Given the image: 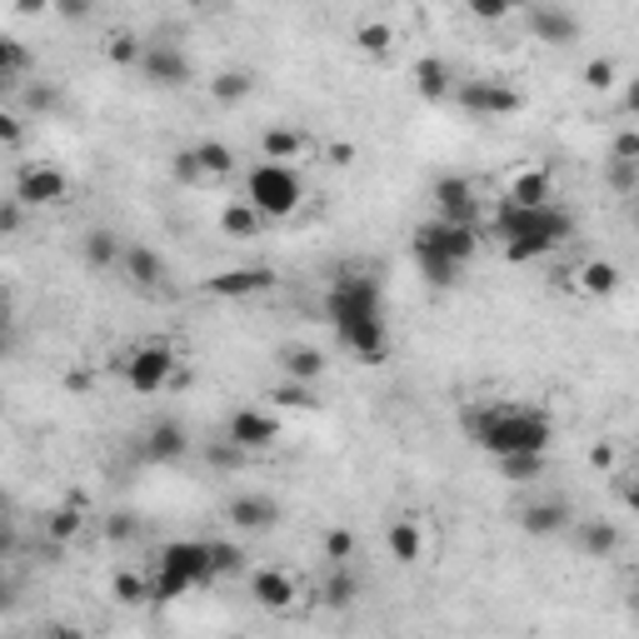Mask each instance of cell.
Returning a JSON list of instances; mask_svg holds the SVG:
<instances>
[{"label": "cell", "mask_w": 639, "mask_h": 639, "mask_svg": "<svg viewBox=\"0 0 639 639\" xmlns=\"http://www.w3.org/2000/svg\"><path fill=\"white\" fill-rule=\"evenodd\" d=\"M326 320L350 355H360L365 365H385L390 326H385V290H379L375 275L365 271L335 275L326 290Z\"/></svg>", "instance_id": "obj_1"}, {"label": "cell", "mask_w": 639, "mask_h": 639, "mask_svg": "<svg viewBox=\"0 0 639 639\" xmlns=\"http://www.w3.org/2000/svg\"><path fill=\"white\" fill-rule=\"evenodd\" d=\"M465 430L470 444H480L495 460L550 455V440H554L550 415L535 410V405H480V410H465Z\"/></svg>", "instance_id": "obj_2"}, {"label": "cell", "mask_w": 639, "mask_h": 639, "mask_svg": "<svg viewBox=\"0 0 639 639\" xmlns=\"http://www.w3.org/2000/svg\"><path fill=\"white\" fill-rule=\"evenodd\" d=\"M495 235L505 245V261L509 265H530L550 250H560L564 240L574 235V216L564 206H540V210H520L499 200L495 210Z\"/></svg>", "instance_id": "obj_3"}, {"label": "cell", "mask_w": 639, "mask_h": 639, "mask_svg": "<svg viewBox=\"0 0 639 639\" xmlns=\"http://www.w3.org/2000/svg\"><path fill=\"white\" fill-rule=\"evenodd\" d=\"M216 585V564H210V540H170L161 544V560L151 574V599L170 605V599L190 595V590Z\"/></svg>", "instance_id": "obj_4"}, {"label": "cell", "mask_w": 639, "mask_h": 639, "mask_svg": "<svg viewBox=\"0 0 639 639\" xmlns=\"http://www.w3.org/2000/svg\"><path fill=\"white\" fill-rule=\"evenodd\" d=\"M245 206L261 220H290L305 206V180L295 165L261 161L245 170Z\"/></svg>", "instance_id": "obj_5"}, {"label": "cell", "mask_w": 639, "mask_h": 639, "mask_svg": "<svg viewBox=\"0 0 639 639\" xmlns=\"http://www.w3.org/2000/svg\"><path fill=\"white\" fill-rule=\"evenodd\" d=\"M415 261H440L465 271L470 261L480 255V225H450V220H425L420 230L410 235Z\"/></svg>", "instance_id": "obj_6"}, {"label": "cell", "mask_w": 639, "mask_h": 639, "mask_svg": "<svg viewBox=\"0 0 639 639\" xmlns=\"http://www.w3.org/2000/svg\"><path fill=\"white\" fill-rule=\"evenodd\" d=\"M120 375H125V385L135 395H161L175 379V350L165 340H151V345L131 350V355L120 360Z\"/></svg>", "instance_id": "obj_7"}, {"label": "cell", "mask_w": 639, "mask_h": 639, "mask_svg": "<svg viewBox=\"0 0 639 639\" xmlns=\"http://www.w3.org/2000/svg\"><path fill=\"white\" fill-rule=\"evenodd\" d=\"M455 100L465 115H480V120H505L515 110H525V96L515 86H505V80H460Z\"/></svg>", "instance_id": "obj_8"}, {"label": "cell", "mask_w": 639, "mask_h": 639, "mask_svg": "<svg viewBox=\"0 0 639 639\" xmlns=\"http://www.w3.org/2000/svg\"><path fill=\"white\" fill-rule=\"evenodd\" d=\"M434 220L480 225V190L470 175H440V180H434Z\"/></svg>", "instance_id": "obj_9"}, {"label": "cell", "mask_w": 639, "mask_h": 639, "mask_svg": "<svg viewBox=\"0 0 639 639\" xmlns=\"http://www.w3.org/2000/svg\"><path fill=\"white\" fill-rule=\"evenodd\" d=\"M141 76L151 80V86L180 90V86H190L196 66H190V55H185L180 45H170V41H151V45H145V60H141Z\"/></svg>", "instance_id": "obj_10"}, {"label": "cell", "mask_w": 639, "mask_h": 639, "mask_svg": "<svg viewBox=\"0 0 639 639\" xmlns=\"http://www.w3.org/2000/svg\"><path fill=\"white\" fill-rule=\"evenodd\" d=\"M275 280H280V275H275L271 265H230V271L210 275L206 290L216 295V300H250V295L275 290Z\"/></svg>", "instance_id": "obj_11"}, {"label": "cell", "mask_w": 639, "mask_h": 639, "mask_svg": "<svg viewBox=\"0 0 639 639\" xmlns=\"http://www.w3.org/2000/svg\"><path fill=\"white\" fill-rule=\"evenodd\" d=\"M280 430H285L280 415L250 410V405H245V410H235V415L225 420V440H235L240 450H245V455H250V450H271V444L280 440Z\"/></svg>", "instance_id": "obj_12"}, {"label": "cell", "mask_w": 639, "mask_h": 639, "mask_svg": "<svg viewBox=\"0 0 639 639\" xmlns=\"http://www.w3.org/2000/svg\"><path fill=\"white\" fill-rule=\"evenodd\" d=\"M70 196V180L66 170H55V165H25L15 175V200L21 206H60Z\"/></svg>", "instance_id": "obj_13"}, {"label": "cell", "mask_w": 639, "mask_h": 639, "mask_svg": "<svg viewBox=\"0 0 639 639\" xmlns=\"http://www.w3.org/2000/svg\"><path fill=\"white\" fill-rule=\"evenodd\" d=\"M525 25H530V35L544 45L580 41V15H574L570 5H530V11H525Z\"/></svg>", "instance_id": "obj_14"}, {"label": "cell", "mask_w": 639, "mask_h": 639, "mask_svg": "<svg viewBox=\"0 0 639 639\" xmlns=\"http://www.w3.org/2000/svg\"><path fill=\"white\" fill-rule=\"evenodd\" d=\"M225 515H230V525H235L240 535H265V530L280 525V505H275L271 495H235L225 505Z\"/></svg>", "instance_id": "obj_15"}, {"label": "cell", "mask_w": 639, "mask_h": 639, "mask_svg": "<svg viewBox=\"0 0 639 639\" xmlns=\"http://www.w3.org/2000/svg\"><path fill=\"white\" fill-rule=\"evenodd\" d=\"M185 455H190V430L180 420H155L145 430V460H155V465H180Z\"/></svg>", "instance_id": "obj_16"}, {"label": "cell", "mask_w": 639, "mask_h": 639, "mask_svg": "<svg viewBox=\"0 0 639 639\" xmlns=\"http://www.w3.org/2000/svg\"><path fill=\"white\" fill-rule=\"evenodd\" d=\"M120 271H125V280L135 285V290H161L165 280H170V265H165L161 250L151 245H125V261H120Z\"/></svg>", "instance_id": "obj_17"}, {"label": "cell", "mask_w": 639, "mask_h": 639, "mask_svg": "<svg viewBox=\"0 0 639 639\" xmlns=\"http://www.w3.org/2000/svg\"><path fill=\"white\" fill-rule=\"evenodd\" d=\"M295 595H300V590H295V580L285 570H255L250 574V599H255V605L261 609H271V615H285V609L295 605Z\"/></svg>", "instance_id": "obj_18"}, {"label": "cell", "mask_w": 639, "mask_h": 639, "mask_svg": "<svg viewBox=\"0 0 639 639\" xmlns=\"http://www.w3.org/2000/svg\"><path fill=\"white\" fill-rule=\"evenodd\" d=\"M574 525V509L564 499H535V505L520 509V530L535 535V540H550V535H564Z\"/></svg>", "instance_id": "obj_19"}, {"label": "cell", "mask_w": 639, "mask_h": 639, "mask_svg": "<svg viewBox=\"0 0 639 639\" xmlns=\"http://www.w3.org/2000/svg\"><path fill=\"white\" fill-rule=\"evenodd\" d=\"M505 200H509V206H520V210L554 206V175L544 170V165H530V170H520L515 180H509Z\"/></svg>", "instance_id": "obj_20"}, {"label": "cell", "mask_w": 639, "mask_h": 639, "mask_svg": "<svg viewBox=\"0 0 639 639\" xmlns=\"http://www.w3.org/2000/svg\"><path fill=\"white\" fill-rule=\"evenodd\" d=\"M410 76H415V90H420V100H430V106H440V100L455 96V70L444 66L440 55H420Z\"/></svg>", "instance_id": "obj_21"}, {"label": "cell", "mask_w": 639, "mask_h": 639, "mask_svg": "<svg viewBox=\"0 0 639 639\" xmlns=\"http://www.w3.org/2000/svg\"><path fill=\"white\" fill-rule=\"evenodd\" d=\"M80 261H86L90 271H120V261H125V245H120L115 230L96 225V230H86V240H80Z\"/></svg>", "instance_id": "obj_22"}, {"label": "cell", "mask_w": 639, "mask_h": 639, "mask_svg": "<svg viewBox=\"0 0 639 639\" xmlns=\"http://www.w3.org/2000/svg\"><path fill=\"white\" fill-rule=\"evenodd\" d=\"M275 365H280L285 379H300V385H315V379L326 375V355L315 345H285L280 355H275Z\"/></svg>", "instance_id": "obj_23"}, {"label": "cell", "mask_w": 639, "mask_h": 639, "mask_svg": "<svg viewBox=\"0 0 639 639\" xmlns=\"http://www.w3.org/2000/svg\"><path fill=\"white\" fill-rule=\"evenodd\" d=\"M574 540H580V550L590 560H609L619 550V530L609 520H574Z\"/></svg>", "instance_id": "obj_24"}, {"label": "cell", "mask_w": 639, "mask_h": 639, "mask_svg": "<svg viewBox=\"0 0 639 639\" xmlns=\"http://www.w3.org/2000/svg\"><path fill=\"white\" fill-rule=\"evenodd\" d=\"M360 599V580L345 570V564H330L326 585H320V605L326 609H350Z\"/></svg>", "instance_id": "obj_25"}, {"label": "cell", "mask_w": 639, "mask_h": 639, "mask_svg": "<svg viewBox=\"0 0 639 639\" xmlns=\"http://www.w3.org/2000/svg\"><path fill=\"white\" fill-rule=\"evenodd\" d=\"M190 151H196V165H200L206 180H225V175H235V151H230L225 141H196Z\"/></svg>", "instance_id": "obj_26"}, {"label": "cell", "mask_w": 639, "mask_h": 639, "mask_svg": "<svg viewBox=\"0 0 639 639\" xmlns=\"http://www.w3.org/2000/svg\"><path fill=\"white\" fill-rule=\"evenodd\" d=\"M385 544H390V554L400 564H420V554H425V535L415 520H395L390 535H385Z\"/></svg>", "instance_id": "obj_27"}, {"label": "cell", "mask_w": 639, "mask_h": 639, "mask_svg": "<svg viewBox=\"0 0 639 639\" xmlns=\"http://www.w3.org/2000/svg\"><path fill=\"white\" fill-rule=\"evenodd\" d=\"M261 151H265V161L290 165L295 155L305 151V135H300V131H290V125H271V131L261 135Z\"/></svg>", "instance_id": "obj_28"}, {"label": "cell", "mask_w": 639, "mask_h": 639, "mask_svg": "<svg viewBox=\"0 0 639 639\" xmlns=\"http://www.w3.org/2000/svg\"><path fill=\"white\" fill-rule=\"evenodd\" d=\"M580 290L595 295V300H609V295L619 290V265H609V261H590L585 271H580Z\"/></svg>", "instance_id": "obj_29"}, {"label": "cell", "mask_w": 639, "mask_h": 639, "mask_svg": "<svg viewBox=\"0 0 639 639\" xmlns=\"http://www.w3.org/2000/svg\"><path fill=\"white\" fill-rule=\"evenodd\" d=\"M25 70H31V51H25V41L0 35V80H5V86H15Z\"/></svg>", "instance_id": "obj_30"}, {"label": "cell", "mask_w": 639, "mask_h": 639, "mask_svg": "<svg viewBox=\"0 0 639 639\" xmlns=\"http://www.w3.org/2000/svg\"><path fill=\"white\" fill-rule=\"evenodd\" d=\"M255 90V80H250V70H220L216 80H210V96L220 100V106H240V100Z\"/></svg>", "instance_id": "obj_31"}, {"label": "cell", "mask_w": 639, "mask_h": 639, "mask_svg": "<svg viewBox=\"0 0 639 639\" xmlns=\"http://www.w3.org/2000/svg\"><path fill=\"white\" fill-rule=\"evenodd\" d=\"M220 230H225L230 240H250L255 230H261V216H255L245 200H230V206L220 210Z\"/></svg>", "instance_id": "obj_32"}, {"label": "cell", "mask_w": 639, "mask_h": 639, "mask_svg": "<svg viewBox=\"0 0 639 639\" xmlns=\"http://www.w3.org/2000/svg\"><path fill=\"white\" fill-rule=\"evenodd\" d=\"M271 400L280 405V410H320L315 385H300V379H280V385L271 390Z\"/></svg>", "instance_id": "obj_33"}, {"label": "cell", "mask_w": 639, "mask_h": 639, "mask_svg": "<svg viewBox=\"0 0 639 639\" xmlns=\"http://www.w3.org/2000/svg\"><path fill=\"white\" fill-rule=\"evenodd\" d=\"M355 45H360L365 55H385V51L395 45V31H390L385 21H360V25H355Z\"/></svg>", "instance_id": "obj_34"}, {"label": "cell", "mask_w": 639, "mask_h": 639, "mask_svg": "<svg viewBox=\"0 0 639 639\" xmlns=\"http://www.w3.org/2000/svg\"><path fill=\"white\" fill-rule=\"evenodd\" d=\"M210 564H216V580H230V574L245 570V550L230 540H210Z\"/></svg>", "instance_id": "obj_35"}, {"label": "cell", "mask_w": 639, "mask_h": 639, "mask_svg": "<svg viewBox=\"0 0 639 639\" xmlns=\"http://www.w3.org/2000/svg\"><path fill=\"white\" fill-rule=\"evenodd\" d=\"M206 465H216V470H245V450H240L235 440H225V434H220V440L206 444Z\"/></svg>", "instance_id": "obj_36"}, {"label": "cell", "mask_w": 639, "mask_h": 639, "mask_svg": "<svg viewBox=\"0 0 639 639\" xmlns=\"http://www.w3.org/2000/svg\"><path fill=\"white\" fill-rule=\"evenodd\" d=\"M605 185L615 190V196H639V165L605 161Z\"/></svg>", "instance_id": "obj_37"}, {"label": "cell", "mask_w": 639, "mask_h": 639, "mask_svg": "<svg viewBox=\"0 0 639 639\" xmlns=\"http://www.w3.org/2000/svg\"><path fill=\"white\" fill-rule=\"evenodd\" d=\"M45 535H51L55 544L76 540V535H80V509H51V515H45Z\"/></svg>", "instance_id": "obj_38"}, {"label": "cell", "mask_w": 639, "mask_h": 639, "mask_svg": "<svg viewBox=\"0 0 639 639\" xmlns=\"http://www.w3.org/2000/svg\"><path fill=\"white\" fill-rule=\"evenodd\" d=\"M110 590H115L120 605H145V599H151V580H141V574H131V570L115 574V585Z\"/></svg>", "instance_id": "obj_39"}, {"label": "cell", "mask_w": 639, "mask_h": 639, "mask_svg": "<svg viewBox=\"0 0 639 639\" xmlns=\"http://www.w3.org/2000/svg\"><path fill=\"white\" fill-rule=\"evenodd\" d=\"M106 55H110V66H141V60H145V45L135 41V35H115V41L106 45Z\"/></svg>", "instance_id": "obj_40"}, {"label": "cell", "mask_w": 639, "mask_h": 639, "mask_svg": "<svg viewBox=\"0 0 639 639\" xmlns=\"http://www.w3.org/2000/svg\"><path fill=\"white\" fill-rule=\"evenodd\" d=\"M320 554H326L330 564H350V554H355V535H350V530H326Z\"/></svg>", "instance_id": "obj_41"}, {"label": "cell", "mask_w": 639, "mask_h": 639, "mask_svg": "<svg viewBox=\"0 0 639 639\" xmlns=\"http://www.w3.org/2000/svg\"><path fill=\"white\" fill-rule=\"evenodd\" d=\"M135 535H141V520H135L131 509H115V515L106 520V540L110 544H131Z\"/></svg>", "instance_id": "obj_42"}, {"label": "cell", "mask_w": 639, "mask_h": 639, "mask_svg": "<svg viewBox=\"0 0 639 639\" xmlns=\"http://www.w3.org/2000/svg\"><path fill=\"white\" fill-rule=\"evenodd\" d=\"M544 470V455H515V460H499V475L505 480H530Z\"/></svg>", "instance_id": "obj_43"}, {"label": "cell", "mask_w": 639, "mask_h": 639, "mask_svg": "<svg viewBox=\"0 0 639 639\" xmlns=\"http://www.w3.org/2000/svg\"><path fill=\"white\" fill-rule=\"evenodd\" d=\"M609 161L639 165V125H629V131H619V135H615V145H609Z\"/></svg>", "instance_id": "obj_44"}, {"label": "cell", "mask_w": 639, "mask_h": 639, "mask_svg": "<svg viewBox=\"0 0 639 639\" xmlns=\"http://www.w3.org/2000/svg\"><path fill=\"white\" fill-rule=\"evenodd\" d=\"M585 86L605 96V90L615 86V60H605V55H599V60H590V66H585Z\"/></svg>", "instance_id": "obj_45"}, {"label": "cell", "mask_w": 639, "mask_h": 639, "mask_svg": "<svg viewBox=\"0 0 639 639\" xmlns=\"http://www.w3.org/2000/svg\"><path fill=\"white\" fill-rule=\"evenodd\" d=\"M415 265H420V275L434 285V290H450V285L460 280V271H455V265H440V261H415Z\"/></svg>", "instance_id": "obj_46"}, {"label": "cell", "mask_w": 639, "mask_h": 639, "mask_svg": "<svg viewBox=\"0 0 639 639\" xmlns=\"http://www.w3.org/2000/svg\"><path fill=\"white\" fill-rule=\"evenodd\" d=\"M170 170H175V180H185V185H206V175H200V165H196V151H175Z\"/></svg>", "instance_id": "obj_47"}, {"label": "cell", "mask_w": 639, "mask_h": 639, "mask_svg": "<svg viewBox=\"0 0 639 639\" xmlns=\"http://www.w3.org/2000/svg\"><path fill=\"white\" fill-rule=\"evenodd\" d=\"M25 100H31L35 110H51L55 106V90L51 86H31V90H25Z\"/></svg>", "instance_id": "obj_48"}, {"label": "cell", "mask_w": 639, "mask_h": 639, "mask_svg": "<svg viewBox=\"0 0 639 639\" xmlns=\"http://www.w3.org/2000/svg\"><path fill=\"white\" fill-rule=\"evenodd\" d=\"M470 15H475V21H505L509 5H480V0H475V5H470Z\"/></svg>", "instance_id": "obj_49"}, {"label": "cell", "mask_w": 639, "mask_h": 639, "mask_svg": "<svg viewBox=\"0 0 639 639\" xmlns=\"http://www.w3.org/2000/svg\"><path fill=\"white\" fill-rule=\"evenodd\" d=\"M590 465L609 470V465H615V450H609V444H595V450H590Z\"/></svg>", "instance_id": "obj_50"}, {"label": "cell", "mask_w": 639, "mask_h": 639, "mask_svg": "<svg viewBox=\"0 0 639 639\" xmlns=\"http://www.w3.org/2000/svg\"><path fill=\"white\" fill-rule=\"evenodd\" d=\"M0 135H5V145H15V141H21V120L5 115V120H0Z\"/></svg>", "instance_id": "obj_51"}, {"label": "cell", "mask_w": 639, "mask_h": 639, "mask_svg": "<svg viewBox=\"0 0 639 639\" xmlns=\"http://www.w3.org/2000/svg\"><path fill=\"white\" fill-rule=\"evenodd\" d=\"M625 110H629V115H639V76L625 86Z\"/></svg>", "instance_id": "obj_52"}, {"label": "cell", "mask_w": 639, "mask_h": 639, "mask_svg": "<svg viewBox=\"0 0 639 639\" xmlns=\"http://www.w3.org/2000/svg\"><path fill=\"white\" fill-rule=\"evenodd\" d=\"M625 505L639 515V470H635V475H629V485H625Z\"/></svg>", "instance_id": "obj_53"}, {"label": "cell", "mask_w": 639, "mask_h": 639, "mask_svg": "<svg viewBox=\"0 0 639 639\" xmlns=\"http://www.w3.org/2000/svg\"><path fill=\"white\" fill-rule=\"evenodd\" d=\"M45 639H86V635L76 625H55V629H45Z\"/></svg>", "instance_id": "obj_54"}, {"label": "cell", "mask_w": 639, "mask_h": 639, "mask_svg": "<svg viewBox=\"0 0 639 639\" xmlns=\"http://www.w3.org/2000/svg\"><path fill=\"white\" fill-rule=\"evenodd\" d=\"M350 155H355L350 145H330V161H335V165H350Z\"/></svg>", "instance_id": "obj_55"}, {"label": "cell", "mask_w": 639, "mask_h": 639, "mask_svg": "<svg viewBox=\"0 0 639 639\" xmlns=\"http://www.w3.org/2000/svg\"><path fill=\"white\" fill-rule=\"evenodd\" d=\"M0 225H5V230H15V225H21V200H15V206L5 210V220H0Z\"/></svg>", "instance_id": "obj_56"}, {"label": "cell", "mask_w": 639, "mask_h": 639, "mask_svg": "<svg viewBox=\"0 0 639 639\" xmlns=\"http://www.w3.org/2000/svg\"><path fill=\"white\" fill-rule=\"evenodd\" d=\"M629 609H635V619H639V585L629 590Z\"/></svg>", "instance_id": "obj_57"}, {"label": "cell", "mask_w": 639, "mask_h": 639, "mask_svg": "<svg viewBox=\"0 0 639 639\" xmlns=\"http://www.w3.org/2000/svg\"><path fill=\"white\" fill-rule=\"evenodd\" d=\"M635 220H639V210H635Z\"/></svg>", "instance_id": "obj_58"}]
</instances>
